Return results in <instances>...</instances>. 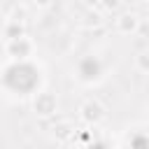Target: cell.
Listing matches in <instances>:
<instances>
[{
	"mask_svg": "<svg viewBox=\"0 0 149 149\" xmlns=\"http://www.w3.org/2000/svg\"><path fill=\"white\" fill-rule=\"evenodd\" d=\"M147 109H149V102H147Z\"/></svg>",
	"mask_w": 149,
	"mask_h": 149,
	"instance_id": "ba28073f",
	"label": "cell"
},
{
	"mask_svg": "<svg viewBox=\"0 0 149 149\" xmlns=\"http://www.w3.org/2000/svg\"><path fill=\"white\" fill-rule=\"evenodd\" d=\"M86 2H88V5H98L100 0H86Z\"/></svg>",
	"mask_w": 149,
	"mask_h": 149,
	"instance_id": "52a82bcc",
	"label": "cell"
},
{
	"mask_svg": "<svg viewBox=\"0 0 149 149\" xmlns=\"http://www.w3.org/2000/svg\"><path fill=\"white\" fill-rule=\"evenodd\" d=\"M102 5H105L107 9H116V7L121 5V0H102Z\"/></svg>",
	"mask_w": 149,
	"mask_h": 149,
	"instance_id": "5b68a950",
	"label": "cell"
},
{
	"mask_svg": "<svg viewBox=\"0 0 149 149\" xmlns=\"http://www.w3.org/2000/svg\"><path fill=\"white\" fill-rule=\"evenodd\" d=\"M135 65H137V70L149 72V51H140V54L135 56Z\"/></svg>",
	"mask_w": 149,
	"mask_h": 149,
	"instance_id": "277c9868",
	"label": "cell"
},
{
	"mask_svg": "<svg viewBox=\"0 0 149 149\" xmlns=\"http://www.w3.org/2000/svg\"><path fill=\"white\" fill-rule=\"evenodd\" d=\"M35 2H37L40 7H49V0H35Z\"/></svg>",
	"mask_w": 149,
	"mask_h": 149,
	"instance_id": "8992f818",
	"label": "cell"
},
{
	"mask_svg": "<svg viewBox=\"0 0 149 149\" xmlns=\"http://www.w3.org/2000/svg\"><path fill=\"white\" fill-rule=\"evenodd\" d=\"M35 109H37L40 114H51V112L56 109V98H54L51 93L37 95V98H35Z\"/></svg>",
	"mask_w": 149,
	"mask_h": 149,
	"instance_id": "3957f363",
	"label": "cell"
},
{
	"mask_svg": "<svg viewBox=\"0 0 149 149\" xmlns=\"http://www.w3.org/2000/svg\"><path fill=\"white\" fill-rule=\"evenodd\" d=\"M81 116H84L86 121H91V123H98V121L105 119V107H102L98 100H86V102L81 105Z\"/></svg>",
	"mask_w": 149,
	"mask_h": 149,
	"instance_id": "6da1fadb",
	"label": "cell"
},
{
	"mask_svg": "<svg viewBox=\"0 0 149 149\" xmlns=\"http://www.w3.org/2000/svg\"><path fill=\"white\" fill-rule=\"evenodd\" d=\"M137 26H140V19H137L135 14H121V16L116 19V28H119V33H123V35L135 33Z\"/></svg>",
	"mask_w": 149,
	"mask_h": 149,
	"instance_id": "7a4b0ae2",
	"label": "cell"
}]
</instances>
